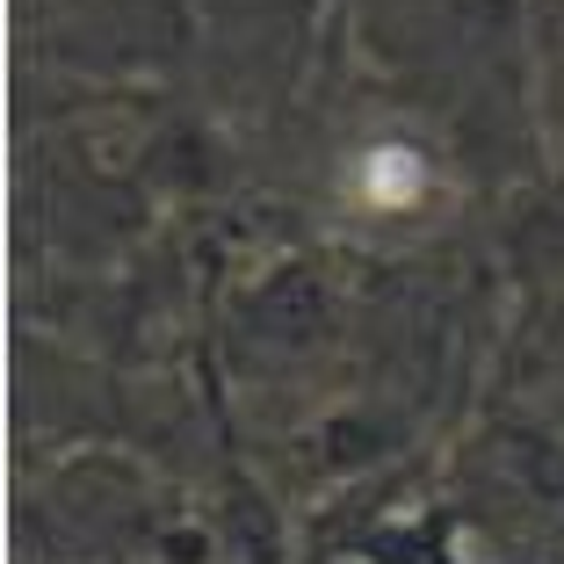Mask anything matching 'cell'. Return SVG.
<instances>
[{
	"instance_id": "1",
	"label": "cell",
	"mask_w": 564,
	"mask_h": 564,
	"mask_svg": "<svg viewBox=\"0 0 564 564\" xmlns=\"http://www.w3.org/2000/svg\"><path fill=\"white\" fill-rule=\"evenodd\" d=\"M427 196V160L413 145H369L355 166V203L362 210H413Z\"/></svg>"
}]
</instances>
